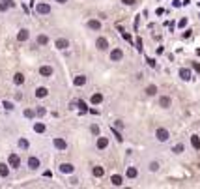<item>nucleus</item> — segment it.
Segmentation results:
<instances>
[{
	"mask_svg": "<svg viewBox=\"0 0 200 189\" xmlns=\"http://www.w3.org/2000/svg\"><path fill=\"white\" fill-rule=\"evenodd\" d=\"M155 137H157V140H161V142H167V140L170 139V133H168V129L159 127L157 131H155Z\"/></svg>",
	"mask_w": 200,
	"mask_h": 189,
	"instance_id": "nucleus-1",
	"label": "nucleus"
},
{
	"mask_svg": "<svg viewBox=\"0 0 200 189\" xmlns=\"http://www.w3.org/2000/svg\"><path fill=\"white\" fill-rule=\"evenodd\" d=\"M36 11L40 15H47V13H51V6H49V4H45V2H40L36 6Z\"/></svg>",
	"mask_w": 200,
	"mask_h": 189,
	"instance_id": "nucleus-2",
	"label": "nucleus"
},
{
	"mask_svg": "<svg viewBox=\"0 0 200 189\" xmlns=\"http://www.w3.org/2000/svg\"><path fill=\"white\" fill-rule=\"evenodd\" d=\"M122 58H124V53H122V49H114V51H111V60H112V62H120Z\"/></svg>",
	"mask_w": 200,
	"mask_h": 189,
	"instance_id": "nucleus-3",
	"label": "nucleus"
},
{
	"mask_svg": "<svg viewBox=\"0 0 200 189\" xmlns=\"http://www.w3.org/2000/svg\"><path fill=\"white\" fill-rule=\"evenodd\" d=\"M73 171H75V167H73L71 163H62L60 165V172H64V174H71Z\"/></svg>",
	"mask_w": 200,
	"mask_h": 189,
	"instance_id": "nucleus-4",
	"label": "nucleus"
},
{
	"mask_svg": "<svg viewBox=\"0 0 200 189\" xmlns=\"http://www.w3.org/2000/svg\"><path fill=\"white\" fill-rule=\"evenodd\" d=\"M96 47L99 51H105V49H109V41L105 38H97V41H96Z\"/></svg>",
	"mask_w": 200,
	"mask_h": 189,
	"instance_id": "nucleus-5",
	"label": "nucleus"
},
{
	"mask_svg": "<svg viewBox=\"0 0 200 189\" xmlns=\"http://www.w3.org/2000/svg\"><path fill=\"white\" fill-rule=\"evenodd\" d=\"M54 146H56L58 150H66V148H68V142H66L64 139H58L56 137V139H54Z\"/></svg>",
	"mask_w": 200,
	"mask_h": 189,
	"instance_id": "nucleus-6",
	"label": "nucleus"
},
{
	"mask_svg": "<svg viewBox=\"0 0 200 189\" xmlns=\"http://www.w3.org/2000/svg\"><path fill=\"white\" fill-rule=\"evenodd\" d=\"M107 146H109V139L107 137H99V139H97V148H99V150H105Z\"/></svg>",
	"mask_w": 200,
	"mask_h": 189,
	"instance_id": "nucleus-7",
	"label": "nucleus"
},
{
	"mask_svg": "<svg viewBox=\"0 0 200 189\" xmlns=\"http://www.w3.org/2000/svg\"><path fill=\"white\" fill-rule=\"evenodd\" d=\"M8 161H10V167H19V163H21V159H19L17 153H11Z\"/></svg>",
	"mask_w": 200,
	"mask_h": 189,
	"instance_id": "nucleus-8",
	"label": "nucleus"
},
{
	"mask_svg": "<svg viewBox=\"0 0 200 189\" xmlns=\"http://www.w3.org/2000/svg\"><path fill=\"white\" fill-rule=\"evenodd\" d=\"M40 73H41L43 77H51V75H53V68H51V66H41Z\"/></svg>",
	"mask_w": 200,
	"mask_h": 189,
	"instance_id": "nucleus-9",
	"label": "nucleus"
},
{
	"mask_svg": "<svg viewBox=\"0 0 200 189\" xmlns=\"http://www.w3.org/2000/svg\"><path fill=\"white\" fill-rule=\"evenodd\" d=\"M170 103H172V101H170V97H168V96H163V97L159 99V105H161L163 109H168V107H170Z\"/></svg>",
	"mask_w": 200,
	"mask_h": 189,
	"instance_id": "nucleus-10",
	"label": "nucleus"
},
{
	"mask_svg": "<svg viewBox=\"0 0 200 189\" xmlns=\"http://www.w3.org/2000/svg\"><path fill=\"white\" fill-rule=\"evenodd\" d=\"M180 77H182L183 81H191V71L187 68H182L180 69Z\"/></svg>",
	"mask_w": 200,
	"mask_h": 189,
	"instance_id": "nucleus-11",
	"label": "nucleus"
},
{
	"mask_svg": "<svg viewBox=\"0 0 200 189\" xmlns=\"http://www.w3.org/2000/svg\"><path fill=\"white\" fill-rule=\"evenodd\" d=\"M28 167L32 168V171H36V168L40 167V159H38V157H30L28 159Z\"/></svg>",
	"mask_w": 200,
	"mask_h": 189,
	"instance_id": "nucleus-12",
	"label": "nucleus"
},
{
	"mask_svg": "<svg viewBox=\"0 0 200 189\" xmlns=\"http://www.w3.org/2000/svg\"><path fill=\"white\" fill-rule=\"evenodd\" d=\"M56 47H58V49H68L69 41H68V39H64V38H60V39H56Z\"/></svg>",
	"mask_w": 200,
	"mask_h": 189,
	"instance_id": "nucleus-13",
	"label": "nucleus"
},
{
	"mask_svg": "<svg viewBox=\"0 0 200 189\" xmlns=\"http://www.w3.org/2000/svg\"><path fill=\"white\" fill-rule=\"evenodd\" d=\"M88 28H92V30H101V23L96 21V19H92V21H88Z\"/></svg>",
	"mask_w": 200,
	"mask_h": 189,
	"instance_id": "nucleus-14",
	"label": "nucleus"
},
{
	"mask_svg": "<svg viewBox=\"0 0 200 189\" xmlns=\"http://www.w3.org/2000/svg\"><path fill=\"white\" fill-rule=\"evenodd\" d=\"M47 94H49V90H47L45 86H40V88L36 90V97H45Z\"/></svg>",
	"mask_w": 200,
	"mask_h": 189,
	"instance_id": "nucleus-15",
	"label": "nucleus"
},
{
	"mask_svg": "<svg viewBox=\"0 0 200 189\" xmlns=\"http://www.w3.org/2000/svg\"><path fill=\"white\" fill-rule=\"evenodd\" d=\"M191 144H193L195 150H200V139H198V135H193V137H191Z\"/></svg>",
	"mask_w": 200,
	"mask_h": 189,
	"instance_id": "nucleus-16",
	"label": "nucleus"
},
{
	"mask_svg": "<svg viewBox=\"0 0 200 189\" xmlns=\"http://www.w3.org/2000/svg\"><path fill=\"white\" fill-rule=\"evenodd\" d=\"M17 39L19 41H26V39H28V30H21V32L17 34Z\"/></svg>",
	"mask_w": 200,
	"mask_h": 189,
	"instance_id": "nucleus-17",
	"label": "nucleus"
},
{
	"mask_svg": "<svg viewBox=\"0 0 200 189\" xmlns=\"http://www.w3.org/2000/svg\"><path fill=\"white\" fill-rule=\"evenodd\" d=\"M13 82H15V84H23V82H25V75H23V73H15Z\"/></svg>",
	"mask_w": 200,
	"mask_h": 189,
	"instance_id": "nucleus-18",
	"label": "nucleus"
},
{
	"mask_svg": "<svg viewBox=\"0 0 200 189\" xmlns=\"http://www.w3.org/2000/svg\"><path fill=\"white\" fill-rule=\"evenodd\" d=\"M94 176H96V178H101V176L105 174V171H103V167H94Z\"/></svg>",
	"mask_w": 200,
	"mask_h": 189,
	"instance_id": "nucleus-19",
	"label": "nucleus"
},
{
	"mask_svg": "<svg viewBox=\"0 0 200 189\" xmlns=\"http://www.w3.org/2000/svg\"><path fill=\"white\" fill-rule=\"evenodd\" d=\"M137 174H139V171H137L135 167H129V168H127V178L133 180V178H137Z\"/></svg>",
	"mask_w": 200,
	"mask_h": 189,
	"instance_id": "nucleus-20",
	"label": "nucleus"
},
{
	"mask_svg": "<svg viewBox=\"0 0 200 189\" xmlns=\"http://www.w3.org/2000/svg\"><path fill=\"white\" fill-rule=\"evenodd\" d=\"M75 86H82V84H86V77L84 75H79V77H75Z\"/></svg>",
	"mask_w": 200,
	"mask_h": 189,
	"instance_id": "nucleus-21",
	"label": "nucleus"
},
{
	"mask_svg": "<svg viewBox=\"0 0 200 189\" xmlns=\"http://www.w3.org/2000/svg\"><path fill=\"white\" fill-rule=\"evenodd\" d=\"M8 174H10V168H8L6 163H2V165H0V176H4V178H6Z\"/></svg>",
	"mask_w": 200,
	"mask_h": 189,
	"instance_id": "nucleus-22",
	"label": "nucleus"
},
{
	"mask_svg": "<svg viewBox=\"0 0 200 189\" xmlns=\"http://www.w3.org/2000/svg\"><path fill=\"white\" fill-rule=\"evenodd\" d=\"M146 94H148V96H155V94H157V86H155V84H150V86L146 88Z\"/></svg>",
	"mask_w": 200,
	"mask_h": 189,
	"instance_id": "nucleus-23",
	"label": "nucleus"
},
{
	"mask_svg": "<svg viewBox=\"0 0 200 189\" xmlns=\"http://www.w3.org/2000/svg\"><path fill=\"white\" fill-rule=\"evenodd\" d=\"M101 101H103V96H101V94H94L92 96V103L94 105H99Z\"/></svg>",
	"mask_w": 200,
	"mask_h": 189,
	"instance_id": "nucleus-24",
	"label": "nucleus"
},
{
	"mask_svg": "<svg viewBox=\"0 0 200 189\" xmlns=\"http://www.w3.org/2000/svg\"><path fill=\"white\" fill-rule=\"evenodd\" d=\"M34 131H36V133H43V131H45V124H41V122L34 124Z\"/></svg>",
	"mask_w": 200,
	"mask_h": 189,
	"instance_id": "nucleus-25",
	"label": "nucleus"
},
{
	"mask_svg": "<svg viewBox=\"0 0 200 189\" xmlns=\"http://www.w3.org/2000/svg\"><path fill=\"white\" fill-rule=\"evenodd\" d=\"M111 182H112V186H122V176L114 174V176L111 178Z\"/></svg>",
	"mask_w": 200,
	"mask_h": 189,
	"instance_id": "nucleus-26",
	"label": "nucleus"
},
{
	"mask_svg": "<svg viewBox=\"0 0 200 189\" xmlns=\"http://www.w3.org/2000/svg\"><path fill=\"white\" fill-rule=\"evenodd\" d=\"M172 152H174V153H182V152H183V144H182V142L176 144V146L172 148Z\"/></svg>",
	"mask_w": 200,
	"mask_h": 189,
	"instance_id": "nucleus-27",
	"label": "nucleus"
},
{
	"mask_svg": "<svg viewBox=\"0 0 200 189\" xmlns=\"http://www.w3.org/2000/svg\"><path fill=\"white\" fill-rule=\"evenodd\" d=\"M38 43H40V45H47V43H49V38L47 36H40L38 38Z\"/></svg>",
	"mask_w": 200,
	"mask_h": 189,
	"instance_id": "nucleus-28",
	"label": "nucleus"
},
{
	"mask_svg": "<svg viewBox=\"0 0 200 189\" xmlns=\"http://www.w3.org/2000/svg\"><path fill=\"white\" fill-rule=\"evenodd\" d=\"M19 146H21V148H25V150H26V148H28V140L21 139V140H19Z\"/></svg>",
	"mask_w": 200,
	"mask_h": 189,
	"instance_id": "nucleus-29",
	"label": "nucleus"
},
{
	"mask_svg": "<svg viewBox=\"0 0 200 189\" xmlns=\"http://www.w3.org/2000/svg\"><path fill=\"white\" fill-rule=\"evenodd\" d=\"M157 168H159V163H157V161H154V163H150V171H157Z\"/></svg>",
	"mask_w": 200,
	"mask_h": 189,
	"instance_id": "nucleus-30",
	"label": "nucleus"
},
{
	"mask_svg": "<svg viewBox=\"0 0 200 189\" xmlns=\"http://www.w3.org/2000/svg\"><path fill=\"white\" fill-rule=\"evenodd\" d=\"M112 133H114V137H116V140H118V142H122V140H124V137H122L120 133L116 131V129H112Z\"/></svg>",
	"mask_w": 200,
	"mask_h": 189,
	"instance_id": "nucleus-31",
	"label": "nucleus"
},
{
	"mask_svg": "<svg viewBox=\"0 0 200 189\" xmlns=\"http://www.w3.org/2000/svg\"><path fill=\"white\" fill-rule=\"evenodd\" d=\"M79 107H81V111H82V112H86V111H88V107H86V103H84V101H79Z\"/></svg>",
	"mask_w": 200,
	"mask_h": 189,
	"instance_id": "nucleus-32",
	"label": "nucleus"
},
{
	"mask_svg": "<svg viewBox=\"0 0 200 189\" xmlns=\"http://www.w3.org/2000/svg\"><path fill=\"white\" fill-rule=\"evenodd\" d=\"M122 2H124L125 6H135V4H137V0H122Z\"/></svg>",
	"mask_w": 200,
	"mask_h": 189,
	"instance_id": "nucleus-33",
	"label": "nucleus"
},
{
	"mask_svg": "<svg viewBox=\"0 0 200 189\" xmlns=\"http://www.w3.org/2000/svg\"><path fill=\"white\" fill-rule=\"evenodd\" d=\"M25 116H26V118H34V111H30V109H26V111H25Z\"/></svg>",
	"mask_w": 200,
	"mask_h": 189,
	"instance_id": "nucleus-34",
	"label": "nucleus"
},
{
	"mask_svg": "<svg viewBox=\"0 0 200 189\" xmlns=\"http://www.w3.org/2000/svg\"><path fill=\"white\" fill-rule=\"evenodd\" d=\"M4 107H6L8 111H11V109H13V103H10V101H4Z\"/></svg>",
	"mask_w": 200,
	"mask_h": 189,
	"instance_id": "nucleus-35",
	"label": "nucleus"
},
{
	"mask_svg": "<svg viewBox=\"0 0 200 189\" xmlns=\"http://www.w3.org/2000/svg\"><path fill=\"white\" fill-rule=\"evenodd\" d=\"M0 2H6V4H8V8H13V6H15L13 0H0Z\"/></svg>",
	"mask_w": 200,
	"mask_h": 189,
	"instance_id": "nucleus-36",
	"label": "nucleus"
},
{
	"mask_svg": "<svg viewBox=\"0 0 200 189\" xmlns=\"http://www.w3.org/2000/svg\"><path fill=\"white\" fill-rule=\"evenodd\" d=\"M90 129H92V133H94V135H99V127H97V125H92Z\"/></svg>",
	"mask_w": 200,
	"mask_h": 189,
	"instance_id": "nucleus-37",
	"label": "nucleus"
},
{
	"mask_svg": "<svg viewBox=\"0 0 200 189\" xmlns=\"http://www.w3.org/2000/svg\"><path fill=\"white\" fill-rule=\"evenodd\" d=\"M38 116H43V114H45V109H43V107H38Z\"/></svg>",
	"mask_w": 200,
	"mask_h": 189,
	"instance_id": "nucleus-38",
	"label": "nucleus"
},
{
	"mask_svg": "<svg viewBox=\"0 0 200 189\" xmlns=\"http://www.w3.org/2000/svg\"><path fill=\"white\" fill-rule=\"evenodd\" d=\"M185 25H187V19H182V21L178 23V26H180V28H183V26H185Z\"/></svg>",
	"mask_w": 200,
	"mask_h": 189,
	"instance_id": "nucleus-39",
	"label": "nucleus"
},
{
	"mask_svg": "<svg viewBox=\"0 0 200 189\" xmlns=\"http://www.w3.org/2000/svg\"><path fill=\"white\" fill-rule=\"evenodd\" d=\"M148 64H150V68H155V60L154 58H148Z\"/></svg>",
	"mask_w": 200,
	"mask_h": 189,
	"instance_id": "nucleus-40",
	"label": "nucleus"
},
{
	"mask_svg": "<svg viewBox=\"0 0 200 189\" xmlns=\"http://www.w3.org/2000/svg\"><path fill=\"white\" fill-rule=\"evenodd\" d=\"M137 49L142 51V41H140V39H137Z\"/></svg>",
	"mask_w": 200,
	"mask_h": 189,
	"instance_id": "nucleus-41",
	"label": "nucleus"
},
{
	"mask_svg": "<svg viewBox=\"0 0 200 189\" xmlns=\"http://www.w3.org/2000/svg\"><path fill=\"white\" fill-rule=\"evenodd\" d=\"M172 6H174V8H180V6H182V2H180V0H174V2H172Z\"/></svg>",
	"mask_w": 200,
	"mask_h": 189,
	"instance_id": "nucleus-42",
	"label": "nucleus"
},
{
	"mask_svg": "<svg viewBox=\"0 0 200 189\" xmlns=\"http://www.w3.org/2000/svg\"><path fill=\"white\" fill-rule=\"evenodd\" d=\"M6 6H8L6 2H2V4H0V11H2V10H6Z\"/></svg>",
	"mask_w": 200,
	"mask_h": 189,
	"instance_id": "nucleus-43",
	"label": "nucleus"
},
{
	"mask_svg": "<svg viewBox=\"0 0 200 189\" xmlns=\"http://www.w3.org/2000/svg\"><path fill=\"white\" fill-rule=\"evenodd\" d=\"M56 2H60V4H64V2H68V0H56Z\"/></svg>",
	"mask_w": 200,
	"mask_h": 189,
	"instance_id": "nucleus-44",
	"label": "nucleus"
}]
</instances>
